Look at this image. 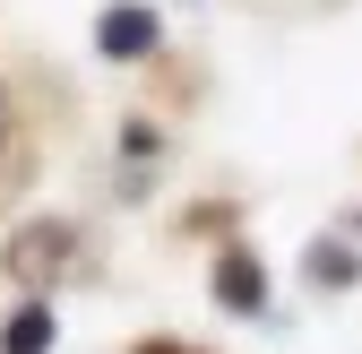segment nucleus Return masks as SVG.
<instances>
[{
    "label": "nucleus",
    "mask_w": 362,
    "mask_h": 354,
    "mask_svg": "<svg viewBox=\"0 0 362 354\" xmlns=\"http://www.w3.org/2000/svg\"><path fill=\"white\" fill-rule=\"evenodd\" d=\"M95 43H104L112 61H139V52H156V18H147V9H129V0H121V9H104Z\"/></svg>",
    "instance_id": "f257e3e1"
},
{
    "label": "nucleus",
    "mask_w": 362,
    "mask_h": 354,
    "mask_svg": "<svg viewBox=\"0 0 362 354\" xmlns=\"http://www.w3.org/2000/svg\"><path fill=\"white\" fill-rule=\"evenodd\" d=\"M216 294L233 302V312H259V302H267V294H259V259H250V251H233V259L216 268Z\"/></svg>",
    "instance_id": "f03ea898"
},
{
    "label": "nucleus",
    "mask_w": 362,
    "mask_h": 354,
    "mask_svg": "<svg viewBox=\"0 0 362 354\" xmlns=\"http://www.w3.org/2000/svg\"><path fill=\"white\" fill-rule=\"evenodd\" d=\"M61 251H69V234H61V225H43V234H35V242H18L9 259H18V277H26V285H43V277L61 268Z\"/></svg>",
    "instance_id": "7ed1b4c3"
},
{
    "label": "nucleus",
    "mask_w": 362,
    "mask_h": 354,
    "mask_svg": "<svg viewBox=\"0 0 362 354\" xmlns=\"http://www.w3.org/2000/svg\"><path fill=\"white\" fill-rule=\"evenodd\" d=\"M43 346H52V312H43V302L9 312V329H0V354H43Z\"/></svg>",
    "instance_id": "20e7f679"
},
{
    "label": "nucleus",
    "mask_w": 362,
    "mask_h": 354,
    "mask_svg": "<svg viewBox=\"0 0 362 354\" xmlns=\"http://www.w3.org/2000/svg\"><path fill=\"white\" fill-rule=\"evenodd\" d=\"M310 268H320V277H328V285H345V277H354V259H345V251H337V242H320V251H310Z\"/></svg>",
    "instance_id": "39448f33"
}]
</instances>
